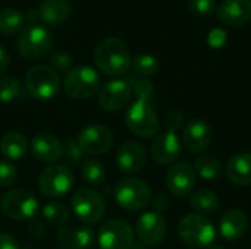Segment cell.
I'll return each instance as SVG.
<instances>
[{
  "instance_id": "cell-1",
  "label": "cell",
  "mask_w": 251,
  "mask_h": 249,
  "mask_svg": "<svg viewBox=\"0 0 251 249\" xmlns=\"http://www.w3.org/2000/svg\"><path fill=\"white\" fill-rule=\"evenodd\" d=\"M96 66L107 76H124L132 66V57L128 45L116 37L101 40L94 50Z\"/></svg>"
},
{
  "instance_id": "cell-2",
  "label": "cell",
  "mask_w": 251,
  "mask_h": 249,
  "mask_svg": "<svg viewBox=\"0 0 251 249\" xmlns=\"http://www.w3.org/2000/svg\"><path fill=\"white\" fill-rule=\"evenodd\" d=\"M178 235L185 245L193 249L209 248L216 238V229L206 216L191 213L179 220Z\"/></svg>"
},
{
  "instance_id": "cell-3",
  "label": "cell",
  "mask_w": 251,
  "mask_h": 249,
  "mask_svg": "<svg viewBox=\"0 0 251 249\" xmlns=\"http://www.w3.org/2000/svg\"><path fill=\"white\" fill-rule=\"evenodd\" d=\"M125 123L128 129L138 138H151L157 135L160 122L149 101L135 100L125 113Z\"/></svg>"
},
{
  "instance_id": "cell-4",
  "label": "cell",
  "mask_w": 251,
  "mask_h": 249,
  "mask_svg": "<svg viewBox=\"0 0 251 249\" xmlns=\"http://www.w3.org/2000/svg\"><path fill=\"white\" fill-rule=\"evenodd\" d=\"M51 45L53 37L43 25L31 23L28 26H24V29L19 32L18 51L25 59H41L50 53Z\"/></svg>"
},
{
  "instance_id": "cell-5",
  "label": "cell",
  "mask_w": 251,
  "mask_h": 249,
  "mask_svg": "<svg viewBox=\"0 0 251 249\" xmlns=\"http://www.w3.org/2000/svg\"><path fill=\"white\" fill-rule=\"evenodd\" d=\"M115 200L128 211H140L151 203V191L144 181L125 178L115 186Z\"/></svg>"
},
{
  "instance_id": "cell-6",
  "label": "cell",
  "mask_w": 251,
  "mask_h": 249,
  "mask_svg": "<svg viewBox=\"0 0 251 249\" xmlns=\"http://www.w3.org/2000/svg\"><path fill=\"white\" fill-rule=\"evenodd\" d=\"M100 76L93 68L75 66L66 73L63 90L71 98L85 100L93 97L100 90Z\"/></svg>"
},
{
  "instance_id": "cell-7",
  "label": "cell",
  "mask_w": 251,
  "mask_h": 249,
  "mask_svg": "<svg viewBox=\"0 0 251 249\" xmlns=\"http://www.w3.org/2000/svg\"><path fill=\"white\" fill-rule=\"evenodd\" d=\"M25 85L29 95L34 98L50 100L60 90V78L51 66L37 65L28 70Z\"/></svg>"
},
{
  "instance_id": "cell-8",
  "label": "cell",
  "mask_w": 251,
  "mask_h": 249,
  "mask_svg": "<svg viewBox=\"0 0 251 249\" xmlns=\"http://www.w3.org/2000/svg\"><path fill=\"white\" fill-rule=\"evenodd\" d=\"M71 205L75 216L87 226L99 223L106 213V203L103 197L91 188H81L75 191Z\"/></svg>"
},
{
  "instance_id": "cell-9",
  "label": "cell",
  "mask_w": 251,
  "mask_h": 249,
  "mask_svg": "<svg viewBox=\"0 0 251 249\" xmlns=\"http://www.w3.org/2000/svg\"><path fill=\"white\" fill-rule=\"evenodd\" d=\"M74 185V173L65 164L46 167L38 178L40 192L47 198H60L66 195Z\"/></svg>"
},
{
  "instance_id": "cell-10",
  "label": "cell",
  "mask_w": 251,
  "mask_h": 249,
  "mask_svg": "<svg viewBox=\"0 0 251 249\" xmlns=\"http://www.w3.org/2000/svg\"><path fill=\"white\" fill-rule=\"evenodd\" d=\"M0 208L9 219L28 220L37 214L38 200L28 189H13L1 198Z\"/></svg>"
},
{
  "instance_id": "cell-11",
  "label": "cell",
  "mask_w": 251,
  "mask_h": 249,
  "mask_svg": "<svg viewBox=\"0 0 251 249\" xmlns=\"http://www.w3.org/2000/svg\"><path fill=\"white\" fill-rule=\"evenodd\" d=\"M101 249H131L134 245V230L131 225L121 219L106 222L99 232Z\"/></svg>"
},
{
  "instance_id": "cell-12",
  "label": "cell",
  "mask_w": 251,
  "mask_h": 249,
  "mask_svg": "<svg viewBox=\"0 0 251 249\" xmlns=\"http://www.w3.org/2000/svg\"><path fill=\"white\" fill-rule=\"evenodd\" d=\"M76 141L85 154L101 156L112 148L113 134L104 125H90L79 132Z\"/></svg>"
},
{
  "instance_id": "cell-13",
  "label": "cell",
  "mask_w": 251,
  "mask_h": 249,
  "mask_svg": "<svg viewBox=\"0 0 251 249\" xmlns=\"http://www.w3.org/2000/svg\"><path fill=\"white\" fill-rule=\"evenodd\" d=\"M132 97V88L128 79H115L99 90V104L103 110L115 113L128 106Z\"/></svg>"
},
{
  "instance_id": "cell-14",
  "label": "cell",
  "mask_w": 251,
  "mask_h": 249,
  "mask_svg": "<svg viewBox=\"0 0 251 249\" xmlns=\"http://www.w3.org/2000/svg\"><path fill=\"white\" fill-rule=\"evenodd\" d=\"M135 232H137L138 239L144 245L156 247L165 239V236L168 233V225L160 213L147 211L138 217Z\"/></svg>"
},
{
  "instance_id": "cell-15",
  "label": "cell",
  "mask_w": 251,
  "mask_h": 249,
  "mask_svg": "<svg viewBox=\"0 0 251 249\" xmlns=\"http://www.w3.org/2000/svg\"><path fill=\"white\" fill-rule=\"evenodd\" d=\"M196 170L188 161L174 163L166 173V186L175 197H187L196 186Z\"/></svg>"
},
{
  "instance_id": "cell-16",
  "label": "cell",
  "mask_w": 251,
  "mask_h": 249,
  "mask_svg": "<svg viewBox=\"0 0 251 249\" xmlns=\"http://www.w3.org/2000/svg\"><path fill=\"white\" fill-rule=\"evenodd\" d=\"M181 150H182L181 139L178 138L176 132H171V131L156 135V138L150 145V154L153 160L162 166L174 164L179 158Z\"/></svg>"
},
{
  "instance_id": "cell-17",
  "label": "cell",
  "mask_w": 251,
  "mask_h": 249,
  "mask_svg": "<svg viewBox=\"0 0 251 249\" xmlns=\"http://www.w3.org/2000/svg\"><path fill=\"white\" fill-rule=\"evenodd\" d=\"M212 138L213 131L210 125L203 119H193L182 129V144L191 153H204L209 148Z\"/></svg>"
},
{
  "instance_id": "cell-18",
  "label": "cell",
  "mask_w": 251,
  "mask_h": 249,
  "mask_svg": "<svg viewBox=\"0 0 251 249\" xmlns=\"http://www.w3.org/2000/svg\"><path fill=\"white\" fill-rule=\"evenodd\" d=\"M116 166L124 173H137L147 163V150L143 144L135 141H128L118 148Z\"/></svg>"
},
{
  "instance_id": "cell-19",
  "label": "cell",
  "mask_w": 251,
  "mask_h": 249,
  "mask_svg": "<svg viewBox=\"0 0 251 249\" xmlns=\"http://www.w3.org/2000/svg\"><path fill=\"white\" fill-rule=\"evenodd\" d=\"M218 19L231 28H238L251 21V0H224L218 9Z\"/></svg>"
},
{
  "instance_id": "cell-20",
  "label": "cell",
  "mask_w": 251,
  "mask_h": 249,
  "mask_svg": "<svg viewBox=\"0 0 251 249\" xmlns=\"http://www.w3.org/2000/svg\"><path fill=\"white\" fill-rule=\"evenodd\" d=\"M31 153L41 163H56L63 157V145L54 135L40 132L31 141Z\"/></svg>"
},
{
  "instance_id": "cell-21",
  "label": "cell",
  "mask_w": 251,
  "mask_h": 249,
  "mask_svg": "<svg viewBox=\"0 0 251 249\" xmlns=\"http://www.w3.org/2000/svg\"><path fill=\"white\" fill-rule=\"evenodd\" d=\"M57 239L63 249H88L96 239L94 230L90 226L66 227L62 226L57 232Z\"/></svg>"
},
{
  "instance_id": "cell-22",
  "label": "cell",
  "mask_w": 251,
  "mask_h": 249,
  "mask_svg": "<svg viewBox=\"0 0 251 249\" xmlns=\"http://www.w3.org/2000/svg\"><path fill=\"white\" fill-rule=\"evenodd\" d=\"M228 179L238 186L251 185V153L243 151L234 154L226 163Z\"/></svg>"
},
{
  "instance_id": "cell-23",
  "label": "cell",
  "mask_w": 251,
  "mask_h": 249,
  "mask_svg": "<svg viewBox=\"0 0 251 249\" xmlns=\"http://www.w3.org/2000/svg\"><path fill=\"white\" fill-rule=\"evenodd\" d=\"M247 216L241 210L226 211L219 223V233L226 241H237L243 238L247 230Z\"/></svg>"
},
{
  "instance_id": "cell-24",
  "label": "cell",
  "mask_w": 251,
  "mask_h": 249,
  "mask_svg": "<svg viewBox=\"0 0 251 249\" xmlns=\"http://www.w3.org/2000/svg\"><path fill=\"white\" fill-rule=\"evenodd\" d=\"M40 18L50 25H59L69 19L71 4L68 0H43L40 7Z\"/></svg>"
},
{
  "instance_id": "cell-25",
  "label": "cell",
  "mask_w": 251,
  "mask_h": 249,
  "mask_svg": "<svg viewBox=\"0 0 251 249\" xmlns=\"http://www.w3.org/2000/svg\"><path fill=\"white\" fill-rule=\"evenodd\" d=\"M28 150L26 138L19 132H9L0 141V151L9 160H21Z\"/></svg>"
},
{
  "instance_id": "cell-26",
  "label": "cell",
  "mask_w": 251,
  "mask_h": 249,
  "mask_svg": "<svg viewBox=\"0 0 251 249\" xmlns=\"http://www.w3.org/2000/svg\"><path fill=\"white\" fill-rule=\"evenodd\" d=\"M196 175L203 178L204 181H215L222 175V164L218 157L212 154H199L194 160Z\"/></svg>"
},
{
  "instance_id": "cell-27",
  "label": "cell",
  "mask_w": 251,
  "mask_h": 249,
  "mask_svg": "<svg viewBox=\"0 0 251 249\" xmlns=\"http://www.w3.org/2000/svg\"><path fill=\"white\" fill-rule=\"evenodd\" d=\"M190 205L199 214H212L219 208V197L209 189H199L190 198Z\"/></svg>"
},
{
  "instance_id": "cell-28",
  "label": "cell",
  "mask_w": 251,
  "mask_h": 249,
  "mask_svg": "<svg viewBox=\"0 0 251 249\" xmlns=\"http://www.w3.org/2000/svg\"><path fill=\"white\" fill-rule=\"evenodd\" d=\"M25 16L12 7L0 10V32L4 35H13L24 29Z\"/></svg>"
},
{
  "instance_id": "cell-29",
  "label": "cell",
  "mask_w": 251,
  "mask_h": 249,
  "mask_svg": "<svg viewBox=\"0 0 251 249\" xmlns=\"http://www.w3.org/2000/svg\"><path fill=\"white\" fill-rule=\"evenodd\" d=\"M41 216L47 225L62 227L69 220V210L62 203H49L43 207Z\"/></svg>"
},
{
  "instance_id": "cell-30",
  "label": "cell",
  "mask_w": 251,
  "mask_h": 249,
  "mask_svg": "<svg viewBox=\"0 0 251 249\" xmlns=\"http://www.w3.org/2000/svg\"><path fill=\"white\" fill-rule=\"evenodd\" d=\"M131 69L135 72L137 76L147 79L150 76H154L159 72V62L154 56L149 53H141L135 56V59H132Z\"/></svg>"
},
{
  "instance_id": "cell-31",
  "label": "cell",
  "mask_w": 251,
  "mask_h": 249,
  "mask_svg": "<svg viewBox=\"0 0 251 249\" xmlns=\"http://www.w3.org/2000/svg\"><path fill=\"white\" fill-rule=\"evenodd\" d=\"M81 176L82 179L94 186H99L106 179V170L103 164L97 160H87L81 166Z\"/></svg>"
},
{
  "instance_id": "cell-32",
  "label": "cell",
  "mask_w": 251,
  "mask_h": 249,
  "mask_svg": "<svg viewBox=\"0 0 251 249\" xmlns=\"http://www.w3.org/2000/svg\"><path fill=\"white\" fill-rule=\"evenodd\" d=\"M21 84L13 76L0 78V103H9L19 97Z\"/></svg>"
},
{
  "instance_id": "cell-33",
  "label": "cell",
  "mask_w": 251,
  "mask_h": 249,
  "mask_svg": "<svg viewBox=\"0 0 251 249\" xmlns=\"http://www.w3.org/2000/svg\"><path fill=\"white\" fill-rule=\"evenodd\" d=\"M128 82L131 84L132 94L137 97V100H144L149 101L153 97L154 87L149 79L144 78H128Z\"/></svg>"
},
{
  "instance_id": "cell-34",
  "label": "cell",
  "mask_w": 251,
  "mask_h": 249,
  "mask_svg": "<svg viewBox=\"0 0 251 249\" xmlns=\"http://www.w3.org/2000/svg\"><path fill=\"white\" fill-rule=\"evenodd\" d=\"M188 9L191 13H194L200 18H204V16H210L216 12L218 3H216V0H190Z\"/></svg>"
},
{
  "instance_id": "cell-35",
  "label": "cell",
  "mask_w": 251,
  "mask_h": 249,
  "mask_svg": "<svg viewBox=\"0 0 251 249\" xmlns=\"http://www.w3.org/2000/svg\"><path fill=\"white\" fill-rule=\"evenodd\" d=\"M84 151L81 150L79 144L76 139H68L65 142V147H63V157L66 158V161L72 163V164H78L82 161V157H84Z\"/></svg>"
},
{
  "instance_id": "cell-36",
  "label": "cell",
  "mask_w": 251,
  "mask_h": 249,
  "mask_svg": "<svg viewBox=\"0 0 251 249\" xmlns=\"http://www.w3.org/2000/svg\"><path fill=\"white\" fill-rule=\"evenodd\" d=\"M18 170L12 163L0 161V186H10L16 182Z\"/></svg>"
},
{
  "instance_id": "cell-37",
  "label": "cell",
  "mask_w": 251,
  "mask_h": 249,
  "mask_svg": "<svg viewBox=\"0 0 251 249\" xmlns=\"http://www.w3.org/2000/svg\"><path fill=\"white\" fill-rule=\"evenodd\" d=\"M184 123V112L179 109H172L165 119V125H166V131L171 132H176L182 128Z\"/></svg>"
},
{
  "instance_id": "cell-38",
  "label": "cell",
  "mask_w": 251,
  "mask_h": 249,
  "mask_svg": "<svg viewBox=\"0 0 251 249\" xmlns=\"http://www.w3.org/2000/svg\"><path fill=\"white\" fill-rule=\"evenodd\" d=\"M72 56L68 54L66 51H56L50 56V63L59 70H68L72 66Z\"/></svg>"
},
{
  "instance_id": "cell-39",
  "label": "cell",
  "mask_w": 251,
  "mask_h": 249,
  "mask_svg": "<svg viewBox=\"0 0 251 249\" xmlns=\"http://www.w3.org/2000/svg\"><path fill=\"white\" fill-rule=\"evenodd\" d=\"M225 41H226V32L224 29L215 28L209 34V44L212 47H222L225 44Z\"/></svg>"
},
{
  "instance_id": "cell-40",
  "label": "cell",
  "mask_w": 251,
  "mask_h": 249,
  "mask_svg": "<svg viewBox=\"0 0 251 249\" xmlns=\"http://www.w3.org/2000/svg\"><path fill=\"white\" fill-rule=\"evenodd\" d=\"M28 232L34 238H43L46 233V226L41 220H31L28 223Z\"/></svg>"
},
{
  "instance_id": "cell-41",
  "label": "cell",
  "mask_w": 251,
  "mask_h": 249,
  "mask_svg": "<svg viewBox=\"0 0 251 249\" xmlns=\"http://www.w3.org/2000/svg\"><path fill=\"white\" fill-rule=\"evenodd\" d=\"M0 249H19V247L10 235L0 233Z\"/></svg>"
},
{
  "instance_id": "cell-42",
  "label": "cell",
  "mask_w": 251,
  "mask_h": 249,
  "mask_svg": "<svg viewBox=\"0 0 251 249\" xmlns=\"http://www.w3.org/2000/svg\"><path fill=\"white\" fill-rule=\"evenodd\" d=\"M10 65V56L7 53V50L0 44V73L4 72Z\"/></svg>"
},
{
  "instance_id": "cell-43",
  "label": "cell",
  "mask_w": 251,
  "mask_h": 249,
  "mask_svg": "<svg viewBox=\"0 0 251 249\" xmlns=\"http://www.w3.org/2000/svg\"><path fill=\"white\" fill-rule=\"evenodd\" d=\"M154 208H156V211L157 213H160V211H165L166 208H168V198L165 197V195H159L156 200H154Z\"/></svg>"
},
{
  "instance_id": "cell-44",
  "label": "cell",
  "mask_w": 251,
  "mask_h": 249,
  "mask_svg": "<svg viewBox=\"0 0 251 249\" xmlns=\"http://www.w3.org/2000/svg\"><path fill=\"white\" fill-rule=\"evenodd\" d=\"M25 19L29 21V22H32V23H35L38 19H41V18H40L38 9H37V10H35V9H29V10L26 12V15H25Z\"/></svg>"
},
{
  "instance_id": "cell-45",
  "label": "cell",
  "mask_w": 251,
  "mask_h": 249,
  "mask_svg": "<svg viewBox=\"0 0 251 249\" xmlns=\"http://www.w3.org/2000/svg\"><path fill=\"white\" fill-rule=\"evenodd\" d=\"M207 249H225L222 245H210Z\"/></svg>"
}]
</instances>
